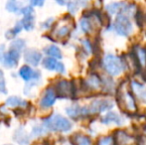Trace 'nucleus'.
I'll use <instances>...</instances> for the list:
<instances>
[{"label": "nucleus", "mask_w": 146, "mask_h": 145, "mask_svg": "<svg viewBox=\"0 0 146 145\" xmlns=\"http://www.w3.org/2000/svg\"><path fill=\"white\" fill-rule=\"evenodd\" d=\"M122 101L125 103V105H126V107L128 109H135V101L134 99L132 97V95H130L129 93H124L122 95Z\"/></svg>", "instance_id": "obj_16"}, {"label": "nucleus", "mask_w": 146, "mask_h": 145, "mask_svg": "<svg viewBox=\"0 0 146 145\" xmlns=\"http://www.w3.org/2000/svg\"><path fill=\"white\" fill-rule=\"evenodd\" d=\"M43 66L49 71H56V72L62 73H65V66H64L63 63L59 62L57 59L50 58V57L46 58L43 61Z\"/></svg>", "instance_id": "obj_8"}, {"label": "nucleus", "mask_w": 146, "mask_h": 145, "mask_svg": "<svg viewBox=\"0 0 146 145\" xmlns=\"http://www.w3.org/2000/svg\"><path fill=\"white\" fill-rule=\"evenodd\" d=\"M21 22L26 31H31L34 28V16H26Z\"/></svg>", "instance_id": "obj_21"}, {"label": "nucleus", "mask_w": 146, "mask_h": 145, "mask_svg": "<svg viewBox=\"0 0 146 145\" xmlns=\"http://www.w3.org/2000/svg\"><path fill=\"white\" fill-rule=\"evenodd\" d=\"M20 11H21V13L24 15V17H26V16H34V14H35L34 9H33L32 6H26V7H23Z\"/></svg>", "instance_id": "obj_27"}, {"label": "nucleus", "mask_w": 146, "mask_h": 145, "mask_svg": "<svg viewBox=\"0 0 146 145\" xmlns=\"http://www.w3.org/2000/svg\"><path fill=\"white\" fill-rule=\"evenodd\" d=\"M67 113L71 117H77L82 114V107H80L79 105H72L67 109Z\"/></svg>", "instance_id": "obj_23"}, {"label": "nucleus", "mask_w": 146, "mask_h": 145, "mask_svg": "<svg viewBox=\"0 0 146 145\" xmlns=\"http://www.w3.org/2000/svg\"><path fill=\"white\" fill-rule=\"evenodd\" d=\"M44 125L46 126L47 129L55 130V131L67 132L72 128V123L70 120L60 114H54L51 117L47 118L44 121Z\"/></svg>", "instance_id": "obj_3"}, {"label": "nucleus", "mask_w": 146, "mask_h": 145, "mask_svg": "<svg viewBox=\"0 0 146 145\" xmlns=\"http://www.w3.org/2000/svg\"><path fill=\"white\" fill-rule=\"evenodd\" d=\"M0 93H3V95H6V93H7L5 79H4V73L1 70H0Z\"/></svg>", "instance_id": "obj_25"}, {"label": "nucleus", "mask_w": 146, "mask_h": 145, "mask_svg": "<svg viewBox=\"0 0 146 145\" xmlns=\"http://www.w3.org/2000/svg\"><path fill=\"white\" fill-rule=\"evenodd\" d=\"M78 145H90V140L87 136H80L77 139Z\"/></svg>", "instance_id": "obj_29"}, {"label": "nucleus", "mask_w": 146, "mask_h": 145, "mask_svg": "<svg viewBox=\"0 0 146 145\" xmlns=\"http://www.w3.org/2000/svg\"><path fill=\"white\" fill-rule=\"evenodd\" d=\"M55 1L58 4H60V5H66L69 2V0H55Z\"/></svg>", "instance_id": "obj_33"}, {"label": "nucleus", "mask_w": 146, "mask_h": 145, "mask_svg": "<svg viewBox=\"0 0 146 145\" xmlns=\"http://www.w3.org/2000/svg\"><path fill=\"white\" fill-rule=\"evenodd\" d=\"M44 52L48 55L50 58H54V59H62V52L61 50L58 48L57 46H49L48 48H46L44 50Z\"/></svg>", "instance_id": "obj_14"}, {"label": "nucleus", "mask_w": 146, "mask_h": 145, "mask_svg": "<svg viewBox=\"0 0 146 145\" xmlns=\"http://www.w3.org/2000/svg\"><path fill=\"white\" fill-rule=\"evenodd\" d=\"M56 91L58 93V95H60L61 97H67L72 93V85L68 81H65V79L60 81L56 85Z\"/></svg>", "instance_id": "obj_10"}, {"label": "nucleus", "mask_w": 146, "mask_h": 145, "mask_svg": "<svg viewBox=\"0 0 146 145\" xmlns=\"http://www.w3.org/2000/svg\"><path fill=\"white\" fill-rule=\"evenodd\" d=\"M100 145H113V140L111 137H104L100 139Z\"/></svg>", "instance_id": "obj_30"}, {"label": "nucleus", "mask_w": 146, "mask_h": 145, "mask_svg": "<svg viewBox=\"0 0 146 145\" xmlns=\"http://www.w3.org/2000/svg\"><path fill=\"white\" fill-rule=\"evenodd\" d=\"M24 60H25L26 63L30 64L31 66L36 67L40 64L41 60H42V54L40 52H38L37 50L29 49L24 54Z\"/></svg>", "instance_id": "obj_7"}, {"label": "nucleus", "mask_w": 146, "mask_h": 145, "mask_svg": "<svg viewBox=\"0 0 146 145\" xmlns=\"http://www.w3.org/2000/svg\"><path fill=\"white\" fill-rule=\"evenodd\" d=\"M56 97H57V95H56V93H55L54 89H48L46 91H45L44 95H43L42 99H41V101H40L41 107H44V109L52 107V105L55 103V101H56Z\"/></svg>", "instance_id": "obj_9"}, {"label": "nucleus", "mask_w": 146, "mask_h": 145, "mask_svg": "<svg viewBox=\"0 0 146 145\" xmlns=\"http://www.w3.org/2000/svg\"><path fill=\"white\" fill-rule=\"evenodd\" d=\"M52 21H53V19H49L47 22H45V23H47V24H45V25H44V27H45V28H49V26L51 25V23H50V22H52Z\"/></svg>", "instance_id": "obj_34"}, {"label": "nucleus", "mask_w": 146, "mask_h": 145, "mask_svg": "<svg viewBox=\"0 0 146 145\" xmlns=\"http://www.w3.org/2000/svg\"><path fill=\"white\" fill-rule=\"evenodd\" d=\"M87 85L90 89H98L102 85V79L98 75H92L87 79Z\"/></svg>", "instance_id": "obj_17"}, {"label": "nucleus", "mask_w": 146, "mask_h": 145, "mask_svg": "<svg viewBox=\"0 0 146 145\" xmlns=\"http://www.w3.org/2000/svg\"><path fill=\"white\" fill-rule=\"evenodd\" d=\"M123 4L122 3H119V2H113V3H110L106 6V11L108 12L111 15H114V14L118 13L120 10L123 9Z\"/></svg>", "instance_id": "obj_19"}, {"label": "nucleus", "mask_w": 146, "mask_h": 145, "mask_svg": "<svg viewBox=\"0 0 146 145\" xmlns=\"http://www.w3.org/2000/svg\"><path fill=\"white\" fill-rule=\"evenodd\" d=\"M6 105L11 107H23V105H26V101L21 99L18 97H10L9 99H7V101H6Z\"/></svg>", "instance_id": "obj_15"}, {"label": "nucleus", "mask_w": 146, "mask_h": 145, "mask_svg": "<svg viewBox=\"0 0 146 145\" xmlns=\"http://www.w3.org/2000/svg\"><path fill=\"white\" fill-rule=\"evenodd\" d=\"M80 26H81V29L84 33H90L92 32V24L90 20L88 19V18H83L80 22Z\"/></svg>", "instance_id": "obj_22"}, {"label": "nucleus", "mask_w": 146, "mask_h": 145, "mask_svg": "<svg viewBox=\"0 0 146 145\" xmlns=\"http://www.w3.org/2000/svg\"><path fill=\"white\" fill-rule=\"evenodd\" d=\"M102 122L104 124L114 123L116 125H121V124H123V118L116 112L110 111L102 118Z\"/></svg>", "instance_id": "obj_11"}, {"label": "nucleus", "mask_w": 146, "mask_h": 145, "mask_svg": "<svg viewBox=\"0 0 146 145\" xmlns=\"http://www.w3.org/2000/svg\"><path fill=\"white\" fill-rule=\"evenodd\" d=\"M104 68L106 72L111 77H116L123 72L125 68V64L120 57L115 55L108 54L104 58Z\"/></svg>", "instance_id": "obj_2"}, {"label": "nucleus", "mask_w": 146, "mask_h": 145, "mask_svg": "<svg viewBox=\"0 0 146 145\" xmlns=\"http://www.w3.org/2000/svg\"><path fill=\"white\" fill-rule=\"evenodd\" d=\"M70 33V29L68 26H63L57 31V36L60 37V38H63V37H66L68 34Z\"/></svg>", "instance_id": "obj_28"}, {"label": "nucleus", "mask_w": 146, "mask_h": 145, "mask_svg": "<svg viewBox=\"0 0 146 145\" xmlns=\"http://www.w3.org/2000/svg\"><path fill=\"white\" fill-rule=\"evenodd\" d=\"M113 28L117 35L121 37H128L133 31L132 23L129 20V18L123 13L119 14L116 17L113 24Z\"/></svg>", "instance_id": "obj_4"}, {"label": "nucleus", "mask_w": 146, "mask_h": 145, "mask_svg": "<svg viewBox=\"0 0 146 145\" xmlns=\"http://www.w3.org/2000/svg\"><path fill=\"white\" fill-rule=\"evenodd\" d=\"M6 9L9 12L16 13L21 9V7H20V4L17 0H8L7 3H6Z\"/></svg>", "instance_id": "obj_20"}, {"label": "nucleus", "mask_w": 146, "mask_h": 145, "mask_svg": "<svg viewBox=\"0 0 146 145\" xmlns=\"http://www.w3.org/2000/svg\"><path fill=\"white\" fill-rule=\"evenodd\" d=\"M22 29H23V25H22V22H17V23H16V25L14 26L13 29L9 30V31H8L7 33L5 34L6 38L9 39V40H11V39H13L14 37L17 35V34H19L20 32L22 31Z\"/></svg>", "instance_id": "obj_18"}, {"label": "nucleus", "mask_w": 146, "mask_h": 145, "mask_svg": "<svg viewBox=\"0 0 146 145\" xmlns=\"http://www.w3.org/2000/svg\"><path fill=\"white\" fill-rule=\"evenodd\" d=\"M45 0H31V4L34 6H43Z\"/></svg>", "instance_id": "obj_32"}, {"label": "nucleus", "mask_w": 146, "mask_h": 145, "mask_svg": "<svg viewBox=\"0 0 146 145\" xmlns=\"http://www.w3.org/2000/svg\"><path fill=\"white\" fill-rule=\"evenodd\" d=\"M5 54V47H4V45H0V63H3Z\"/></svg>", "instance_id": "obj_31"}, {"label": "nucleus", "mask_w": 146, "mask_h": 145, "mask_svg": "<svg viewBox=\"0 0 146 145\" xmlns=\"http://www.w3.org/2000/svg\"><path fill=\"white\" fill-rule=\"evenodd\" d=\"M79 9V1L78 0H71L68 2V10L72 14H75Z\"/></svg>", "instance_id": "obj_24"}, {"label": "nucleus", "mask_w": 146, "mask_h": 145, "mask_svg": "<svg viewBox=\"0 0 146 145\" xmlns=\"http://www.w3.org/2000/svg\"><path fill=\"white\" fill-rule=\"evenodd\" d=\"M14 139L21 145H27L29 142V138L28 135L25 131H24L23 128H19V129L16 130L15 134H14Z\"/></svg>", "instance_id": "obj_13"}, {"label": "nucleus", "mask_w": 146, "mask_h": 145, "mask_svg": "<svg viewBox=\"0 0 146 145\" xmlns=\"http://www.w3.org/2000/svg\"><path fill=\"white\" fill-rule=\"evenodd\" d=\"M47 128L46 126H36V127L33 128V131H32V134L34 136H39V135H42L46 132Z\"/></svg>", "instance_id": "obj_26"}, {"label": "nucleus", "mask_w": 146, "mask_h": 145, "mask_svg": "<svg viewBox=\"0 0 146 145\" xmlns=\"http://www.w3.org/2000/svg\"><path fill=\"white\" fill-rule=\"evenodd\" d=\"M131 87H132L133 91L136 95L137 99L143 103H146V87L144 85L140 83H137V81H133L131 83Z\"/></svg>", "instance_id": "obj_12"}, {"label": "nucleus", "mask_w": 146, "mask_h": 145, "mask_svg": "<svg viewBox=\"0 0 146 145\" xmlns=\"http://www.w3.org/2000/svg\"><path fill=\"white\" fill-rule=\"evenodd\" d=\"M25 41L22 39H16L11 43L9 51L5 54L3 60V65L6 68H14L17 66L20 55L25 48Z\"/></svg>", "instance_id": "obj_1"}, {"label": "nucleus", "mask_w": 146, "mask_h": 145, "mask_svg": "<svg viewBox=\"0 0 146 145\" xmlns=\"http://www.w3.org/2000/svg\"><path fill=\"white\" fill-rule=\"evenodd\" d=\"M19 75L25 81H34L40 79V73L34 71L29 66H23L19 71Z\"/></svg>", "instance_id": "obj_6"}, {"label": "nucleus", "mask_w": 146, "mask_h": 145, "mask_svg": "<svg viewBox=\"0 0 146 145\" xmlns=\"http://www.w3.org/2000/svg\"><path fill=\"white\" fill-rule=\"evenodd\" d=\"M113 107V103L110 99H98L90 103L88 107L90 113H96V112H104L110 110Z\"/></svg>", "instance_id": "obj_5"}]
</instances>
